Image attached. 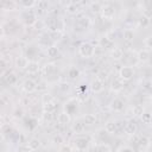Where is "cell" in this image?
<instances>
[{
  "instance_id": "obj_1",
  "label": "cell",
  "mask_w": 152,
  "mask_h": 152,
  "mask_svg": "<svg viewBox=\"0 0 152 152\" xmlns=\"http://www.w3.org/2000/svg\"><path fill=\"white\" fill-rule=\"evenodd\" d=\"M95 46L88 42H84V43H81L80 46H78V53L83 57V58H90L95 55Z\"/></svg>"
},
{
  "instance_id": "obj_21",
  "label": "cell",
  "mask_w": 152,
  "mask_h": 152,
  "mask_svg": "<svg viewBox=\"0 0 152 152\" xmlns=\"http://www.w3.org/2000/svg\"><path fill=\"white\" fill-rule=\"evenodd\" d=\"M46 55L48 57L50 58H57L59 56V49L55 45H51V46H48L46 49Z\"/></svg>"
},
{
  "instance_id": "obj_39",
  "label": "cell",
  "mask_w": 152,
  "mask_h": 152,
  "mask_svg": "<svg viewBox=\"0 0 152 152\" xmlns=\"http://www.w3.org/2000/svg\"><path fill=\"white\" fill-rule=\"evenodd\" d=\"M141 120H142L144 124H150V122H152V114H150V113H144V114L141 115Z\"/></svg>"
},
{
  "instance_id": "obj_46",
  "label": "cell",
  "mask_w": 152,
  "mask_h": 152,
  "mask_svg": "<svg viewBox=\"0 0 152 152\" xmlns=\"http://www.w3.org/2000/svg\"><path fill=\"white\" fill-rule=\"evenodd\" d=\"M145 45H146V48L152 49V37H147L145 39Z\"/></svg>"
},
{
  "instance_id": "obj_47",
  "label": "cell",
  "mask_w": 152,
  "mask_h": 152,
  "mask_svg": "<svg viewBox=\"0 0 152 152\" xmlns=\"http://www.w3.org/2000/svg\"><path fill=\"white\" fill-rule=\"evenodd\" d=\"M119 152H134L132 147H128V146H125V147H121L119 150Z\"/></svg>"
},
{
  "instance_id": "obj_8",
  "label": "cell",
  "mask_w": 152,
  "mask_h": 152,
  "mask_svg": "<svg viewBox=\"0 0 152 152\" xmlns=\"http://www.w3.org/2000/svg\"><path fill=\"white\" fill-rule=\"evenodd\" d=\"M23 90L24 91H26V93H33V91H36L37 90V83L33 81V80H31V78H27V80H25L24 82H23Z\"/></svg>"
},
{
  "instance_id": "obj_15",
  "label": "cell",
  "mask_w": 152,
  "mask_h": 152,
  "mask_svg": "<svg viewBox=\"0 0 152 152\" xmlns=\"http://www.w3.org/2000/svg\"><path fill=\"white\" fill-rule=\"evenodd\" d=\"M57 109H58V102L56 100L50 103L43 104V112H45V113H55Z\"/></svg>"
},
{
  "instance_id": "obj_42",
  "label": "cell",
  "mask_w": 152,
  "mask_h": 152,
  "mask_svg": "<svg viewBox=\"0 0 152 152\" xmlns=\"http://www.w3.org/2000/svg\"><path fill=\"white\" fill-rule=\"evenodd\" d=\"M52 141L55 142V144H58V145H61L64 140H63V137L61 135V134H56L53 138H52Z\"/></svg>"
},
{
  "instance_id": "obj_31",
  "label": "cell",
  "mask_w": 152,
  "mask_h": 152,
  "mask_svg": "<svg viewBox=\"0 0 152 152\" xmlns=\"http://www.w3.org/2000/svg\"><path fill=\"white\" fill-rule=\"evenodd\" d=\"M132 113H133L134 116H140L141 118V115L145 113L144 112V107L141 104H135V106L132 107Z\"/></svg>"
},
{
  "instance_id": "obj_41",
  "label": "cell",
  "mask_w": 152,
  "mask_h": 152,
  "mask_svg": "<svg viewBox=\"0 0 152 152\" xmlns=\"http://www.w3.org/2000/svg\"><path fill=\"white\" fill-rule=\"evenodd\" d=\"M58 88L62 90V91H68L69 89H70V84L68 83V82H63V83H59V86H58Z\"/></svg>"
},
{
  "instance_id": "obj_7",
  "label": "cell",
  "mask_w": 152,
  "mask_h": 152,
  "mask_svg": "<svg viewBox=\"0 0 152 152\" xmlns=\"http://www.w3.org/2000/svg\"><path fill=\"white\" fill-rule=\"evenodd\" d=\"M74 144H75L76 150H78V151H86L88 148V146H89V140L87 138L80 137V138H76L75 139Z\"/></svg>"
},
{
  "instance_id": "obj_12",
  "label": "cell",
  "mask_w": 152,
  "mask_h": 152,
  "mask_svg": "<svg viewBox=\"0 0 152 152\" xmlns=\"http://www.w3.org/2000/svg\"><path fill=\"white\" fill-rule=\"evenodd\" d=\"M103 88H104V83H103V81H101V80H99L97 77L90 83V89H91V91L93 93H101L102 90H103Z\"/></svg>"
},
{
  "instance_id": "obj_17",
  "label": "cell",
  "mask_w": 152,
  "mask_h": 152,
  "mask_svg": "<svg viewBox=\"0 0 152 152\" xmlns=\"http://www.w3.org/2000/svg\"><path fill=\"white\" fill-rule=\"evenodd\" d=\"M1 7L5 11H15L18 7V2L15 1H8V0H4L1 2Z\"/></svg>"
},
{
  "instance_id": "obj_28",
  "label": "cell",
  "mask_w": 152,
  "mask_h": 152,
  "mask_svg": "<svg viewBox=\"0 0 152 152\" xmlns=\"http://www.w3.org/2000/svg\"><path fill=\"white\" fill-rule=\"evenodd\" d=\"M122 37H124V40H125V42L131 43V42H133V39H134V32H133L132 30L127 28V30H125V31H124Z\"/></svg>"
},
{
  "instance_id": "obj_14",
  "label": "cell",
  "mask_w": 152,
  "mask_h": 152,
  "mask_svg": "<svg viewBox=\"0 0 152 152\" xmlns=\"http://www.w3.org/2000/svg\"><path fill=\"white\" fill-rule=\"evenodd\" d=\"M40 70V66H39V63L37 61H30L28 62V65L26 68V71L27 74H37L38 71Z\"/></svg>"
},
{
  "instance_id": "obj_25",
  "label": "cell",
  "mask_w": 152,
  "mask_h": 152,
  "mask_svg": "<svg viewBox=\"0 0 152 152\" xmlns=\"http://www.w3.org/2000/svg\"><path fill=\"white\" fill-rule=\"evenodd\" d=\"M116 127H118L116 122L114 120H109L104 125V131H106V133H114V132H116Z\"/></svg>"
},
{
  "instance_id": "obj_18",
  "label": "cell",
  "mask_w": 152,
  "mask_h": 152,
  "mask_svg": "<svg viewBox=\"0 0 152 152\" xmlns=\"http://www.w3.org/2000/svg\"><path fill=\"white\" fill-rule=\"evenodd\" d=\"M122 88H124V81L121 80V78H115V80H113V82H112V86H110V89L113 90V91H115V93H118V91H120V90H122Z\"/></svg>"
},
{
  "instance_id": "obj_44",
  "label": "cell",
  "mask_w": 152,
  "mask_h": 152,
  "mask_svg": "<svg viewBox=\"0 0 152 152\" xmlns=\"http://www.w3.org/2000/svg\"><path fill=\"white\" fill-rule=\"evenodd\" d=\"M52 116H53V113H45V112H43V118H44L45 121H51Z\"/></svg>"
},
{
  "instance_id": "obj_4",
  "label": "cell",
  "mask_w": 152,
  "mask_h": 152,
  "mask_svg": "<svg viewBox=\"0 0 152 152\" xmlns=\"http://www.w3.org/2000/svg\"><path fill=\"white\" fill-rule=\"evenodd\" d=\"M101 14L104 19H112L115 14V8L110 5V4H106L102 6V10H101Z\"/></svg>"
},
{
  "instance_id": "obj_50",
  "label": "cell",
  "mask_w": 152,
  "mask_h": 152,
  "mask_svg": "<svg viewBox=\"0 0 152 152\" xmlns=\"http://www.w3.org/2000/svg\"><path fill=\"white\" fill-rule=\"evenodd\" d=\"M151 101H152V94H151Z\"/></svg>"
},
{
  "instance_id": "obj_19",
  "label": "cell",
  "mask_w": 152,
  "mask_h": 152,
  "mask_svg": "<svg viewBox=\"0 0 152 152\" xmlns=\"http://www.w3.org/2000/svg\"><path fill=\"white\" fill-rule=\"evenodd\" d=\"M70 120H71L70 114H68L66 112H62V113H59L58 116H57V121H58L59 125H66V124L70 122Z\"/></svg>"
},
{
  "instance_id": "obj_51",
  "label": "cell",
  "mask_w": 152,
  "mask_h": 152,
  "mask_svg": "<svg viewBox=\"0 0 152 152\" xmlns=\"http://www.w3.org/2000/svg\"><path fill=\"white\" fill-rule=\"evenodd\" d=\"M12 152H17V151H12Z\"/></svg>"
},
{
  "instance_id": "obj_13",
  "label": "cell",
  "mask_w": 152,
  "mask_h": 152,
  "mask_svg": "<svg viewBox=\"0 0 152 152\" xmlns=\"http://www.w3.org/2000/svg\"><path fill=\"white\" fill-rule=\"evenodd\" d=\"M124 107H125V102H124V100H121L119 97H115L110 103V108L114 112H121L124 109Z\"/></svg>"
},
{
  "instance_id": "obj_48",
  "label": "cell",
  "mask_w": 152,
  "mask_h": 152,
  "mask_svg": "<svg viewBox=\"0 0 152 152\" xmlns=\"http://www.w3.org/2000/svg\"><path fill=\"white\" fill-rule=\"evenodd\" d=\"M1 100H2V102H10V99H7V94H5V93H2L1 94Z\"/></svg>"
},
{
  "instance_id": "obj_33",
  "label": "cell",
  "mask_w": 152,
  "mask_h": 152,
  "mask_svg": "<svg viewBox=\"0 0 152 152\" xmlns=\"http://www.w3.org/2000/svg\"><path fill=\"white\" fill-rule=\"evenodd\" d=\"M140 147H147L148 145H150V139L147 138V137H145V135H142V137H140L139 138V140H138V142H137Z\"/></svg>"
},
{
  "instance_id": "obj_38",
  "label": "cell",
  "mask_w": 152,
  "mask_h": 152,
  "mask_svg": "<svg viewBox=\"0 0 152 152\" xmlns=\"http://www.w3.org/2000/svg\"><path fill=\"white\" fill-rule=\"evenodd\" d=\"M90 10H91L94 13H99V12H101V10H102V5H101L100 2H91V4H90Z\"/></svg>"
},
{
  "instance_id": "obj_5",
  "label": "cell",
  "mask_w": 152,
  "mask_h": 152,
  "mask_svg": "<svg viewBox=\"0 0 152 152\" xmlns=\"http://www.w3.org/2000/svg\"><path fill=\"white\" fill-rule=\"evenodd\" d=\"M89 18L87 15H81L77 18L76 23H75V28L77 27V30H87L89 27Z\"/></svg>"
},
{
  "instance_id": "obj_52",
  "label": "cell",
  "mask_w": 152,
  "mask_h": 152,
  "mask_svg": "<svg viewBox=\"0 0 152 152\" xmlns=\"http://www.w3.org/2000/svg\"><path fill=\"white\" fill-rule=\"evenodd\" d=\"M151 19H152V17H151Z\"/></svg>"
},
{
  "instance_id": "obj_22",
  "label": "cell",
  "mask_w": 152,
  "mask_h": 152,
  "mask_svg": "<svg viewBox=\"0 0 152 152\" xmlns=\"http://www.w3.org/2000/svg\"><path fill=\"white\" fill-rule=\"evenodd\" d=\"M110 57H112L113 59H115V61H120V59L124 57V51H122V49H120V48H113V49L110 50Z\"/></svg>"
},
{
  "instance_id": "obj_6",
  "label": "cell",
  "mask_w": 152,
  "mask_h": 152,
  "mask_svg": "<svg viewBox=\"0 0 152 152\" xmlns=\"http://www.w3.org/2000/svg\"><path fill=\"white\" fill-rule=\"evenodd\" d=\"M1 78L7 83V84H10V86H13V84H15L17 83V81H18V77H17V75L14 74V72H11V71H2V74H1Z\"/></svg>"
},
{
  "instance_id": "obj_35",
  "label": "cell",
  "mask_w": 152,
  "mask_h": 152,
  "mask_svg": "<svg viewBox=\"0 0 152 152\" xmlns=\"http://www.w3.org/2000/svg\"><path fill=\"white\" fill-rule=\"evenodd\" d=\"M138 24H139V26L147 27L148 24H150V19H148L147 17H145V15H141V17L138 19Z\"/></svg>"
},
{
  "instance_id": "obj_24",
  "label": "cell",
  "mask_w": 152,
  "mask_h": 152,
  "mask_svg": "<svg viewBox=\"0 0 152 152\" xmlns=\"http://www.w3.org/2000/svg\"><path fill=\"white\" fill-rule=\"evenodd\" d=\"M138 61L139 62H142V63L150 61V52H148V50H146V49L140 50L138 52Z\"/></svg>"
},
{
  "instance_id": "obj_29",
  "label": "cell",
  "mask_w": 152,
  "mask_h": 152,
  "mask_svg": "<svg viewBox=\"0 0 152 152\" xmlns=\"http://www.w3.org/2000/svg\"><path fill=\"white\" fill-rule=\"evenodd\" d=\"M28 147L32 150V151H37L39 147H40V140L39 139H37V138H32V139H30V141H28Z\"/></svg>"
},
{
  "instance_id": "obj_2",
  "label": "cell",
  "mask_w": 152,
  "mask_h": 152,
  "mask_svg": "<svg viewBox=\"0 0 152 152\" xmlns=\"http://www.w3.org/2000/svg\"><path fill=\"white\" fill-rule=\"evenodd\" d=\"M134 69L129 65H125L119 70V78H121L122 81H129L133 78L134 76Z\"/></svg>"
},
{
  "instance_id": "obj_40",
  "label": "cell",
  "mask_w": 152,
  "mask_h": 152,
  "mask_svg": "<svg viewBox=\"0 0 152 152\" xmlns=\"http://www.w3.org/2000/svg\"><path fill=\"white\" fill-rule=\"evenodd\" d=\"M50 36L55 39V40H58V39H61L62 38V36H63V32L62 31H56V32H51L50 33Z\"/></svg>"
},
{
  "instance_id": "obj_27",
  "label": "cell",
  "mask_w": 152,
  "mask_h": 152,
  "mask_svg": "<svg viewBox=\"0 0 152 152\" xmlns=\"http://www.w3.org/2000/svg\"><path fill=\"white\" fill-rule=\"evenodd\" d=\"M78 5H80V2H70V4L66 6V12L70 13V14H76V13L80 11Z\"/></svg>"
},
{
  "instance_id": "obj_23",
  "label": "cell",
  "mask_w": 152,
  "mask_h": 152,
  "mask_svg": "<svg viewBox=\"0 0 152 152\" xmlns=\"http://www.w3.org/2000/svg\"><path fill=\"white\" fill-rule=\"evenodd\" d=\"M53 71H56V65L53 63H48L45 64L43 68H42V72L44 76H48V75H51Z\"/></svg>"
},
{
  "instance_id": "obj_20",
  "label": "cell",
  "mask_w": 152,
  "mask_h": 152,
  "mask_svg": "<svg viewBox=\"0 0 152 152\" xmlns=\"http://www.w3.org/2000/svg\"><path fill=\"white\" fill-rule=\"evenodd\" d=\"M28 62H30V61H28L26 57L19 56V57H17V59H15V65H17V68H19V69H26L27 65H28Z\"/></svg>"
},
{
  "instance_id": "obj_10",
  "label": "cell",
  "mask_w": 152,
  "mask_h": 152,
  "mask_svg": "<svg viewBox=\"0 0 152 152\" xmlns=\"http://www.w3.org/2000/svg\"><path fill=\"white\" fill-rule=\"evenodd\" d=\"M124 131L128 135H134L137 133V131H138V126L133 120H128L124 126Z\"/></svg>"
},
{
  "instance_id": "obj_9",
  "label": "cell",
  "mask_w": 152,
  "mask_h": 152,
  "mask_svg": "<svg viewBox=\"0 0 152 152\" xmlns=\"http://www.w3.org/2000/svg\"><path fill=\"white\" fill-rule=\"evenodd\" d=\"M77 103H78V100H77V99H75V97L69 99V100L65 102V106H64L65 112H66L68 114H72V113H75L76 109H77Z\"/></svg>"
},
{
  "instance_id": "obj_49",
  "label": "cell",
  "mask_w": 152,
  "mask_h": 152,
  "mask_svg": "<svg viewBox=\"0 0 152 152\" xmlns=\"http://www.w3.org/2000/svg\"><path fill=\"white\" fill-rule=\"evenodd\" d=\"M14 113H15V114H14V116H17V118H21V116H23V114H21L23 112H21V110H18V109H17Z\"/></svg>"
},
{
  "instance_id": "obj_32",
  "label": "cell",
  "mask_w": 152,
  "mask_h": 152,
  "mask_svg": "<svg viewBox=\"0 0 152 152\" xmlns=\"http://www.w3.org/2000/svg\"><path fill=\"white\" fill-rule=\"evenodd\" d=\"M68 76H69L71 80H75V78H77V77L80 76V70H78L77 68L72 66V68L69 69V71H68Z\"/></svg>"
},
{
  "instance_id": "obj_30",
  "label": "cell",
  "mask_w": 152,
  "mask_h": 152,
  "mask_svg": "<svg viewBox=\"0 0 152 152\" xmlns=\"http://www.w3.org/2000/svg\"><path fill=\"white\" fill-rule=\"evenodd\" d=\"M18 5L21 6V7H24V8H28V10H30V8H32L33 6H36L37 2L33 1V0H21V1L18 2Z\"/></svg>"
},
{
  "instance_id": "obj_37",
  "label": "cell",
  "mask_w": 152,
  "mask_h": 152,
  "mask_svg": "<svg viewBox=\"0 0 152 152\" xmlns=\"http://www.w3.org/2000/svg\"><path fill=\"white\" fill-rule=\"evenodd\" d=\"M36 6H37V8L39 10V12H43V11L48 10V7H49V2H48V1L42 0V1H38Z\"/></svg>"
},
{
  "instance_id": "obj_3",
  "label": "cell",
  "mask_w": 152,
  "mask_h": 152,
  "mask_svg": "<svg viewBox=\"0 0 152 152\" xmlns=\"http://www.w3.org/2000/svg\"><path fill=\"white\" fill-rule=\"evenodd\" d=\"M21 18H23V21L25 23L26 26H32V25H36V23L38 21L37 19V15L33 11H26L21 14Z\"/></svg>"
},
{
  "instance_id": "obj_45",
  "label": "cell",
  "mask_w": 152,
  "mask_h": 152,
  "mask_svg": "<svg viewBox=\"0 0 152 152\" xmlns=\"http://www.w3.org/2000/svg\"><path fill=\"white\" fill-rule=\"evenodd\" d=\"M59 152H72V148L70 145H62Z\"/></svg>"
},
{
  "instance_id": "obj_34",
  "label": "cell",
  "mask_w": 152,
  "mask_h": 152,
  "mask_svg": "<svg viewBox=\"0 0 152 152\" xmlns=\"http://www.w3.org/2000/svg\"><path fill=\"white\" fill-rule=\"evenodd\" d=\"M95 151L96 152H110V147L107 144H99V145H96Z\"/></svg>"
},
{
  "instance_id": "obj_43",
  "label": "cell",
  "mask_w": 152,
  "mask_h": 152,
  "mask_svg": "<svg viewBox=\"0 0 152 152\" xmlns=\"http://www.w3.org/2000/svg\"><path fill=\"white\" fill-rule=\"evenodd\" d=\"M32 150L28 147V145H20L17 148V152H31Z\"/></svg>"
},
{
  "instance_id": "obj_16",
  "label": "cell",
  "mask_w": 152,
  "mask_h": 152,
  "mask_svg": "<svg viewBox=\"0 0 152 152\" xmlns=\"http://www.w3.org/2000/svg\"><path fill=\"white\" fill-rule=\"evenodd\" d=\"M71 129H72L74 133L81 134V133H83V132L86 131V124H84L83 121H80V120H78V121H75V124L72 125Z\"/></svg>"
},
{
  "instance_id": "obj_36",
  "label": "cell",
  "mask_w": 152,
  "mask_h": 152,
  "mask_svg": "<svg viewBox=\"0 0 152 152\" xmlns=\"http://www.w3.org/2000/svg\"><path fill=\"white\" fill-rule=\"evenodd\" d=\"M52 101H55V97H53V95H51V94H44L43 96H42V102H43V104H46V103H50V102H52Z\"/></svg>"
},
{
  "instance_id": "obj_11",
  "label": "cell",
  "mask_w": 152,
  "mask_h": 152,
  "mask_svg": "<svg viewBox=\"0 0 152 152\" xmlns=\"http://www.w3.org/2000/svg\"><path fill=\"white\" fill-rule=\"evenodd\" d=\"M99 45L102 49H113V48H115L114 46V42L112 40V38H109L107 36H103V37H101L99 39Z\"/></svg>"
},
{
  "instance_id": "obj_26",
  "label": "cell",
  "mask_w": 152,
  "mask_h": 152,
  "mask_svg": "<svg viewBox=\"0 0 152 152\" xmlns=\"http://www.w3.org/2000/svg\"><path fill=\"white\" fill-rule=\"evenodd\" d=\"M97 121V118L95 114H91V113H88L83 116V122L86 125H94L95 122Z\"/></svg>"
}]
</instances>
